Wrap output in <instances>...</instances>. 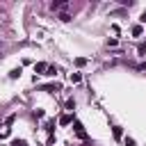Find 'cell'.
I'll use <instances>...</instances> for the list:
<instances>
[{
	"label": "cell",
	"instance_id": "1",
	"mask_svg": "<svg viewBox=\"0 0 146 146\" xmlns=\"http://www.w3.org/2000/svg\"><path fill=\"white\" fill-rule=\"evenodd\" d=\"M34 71H36V73H43V71H48V64H43V62H41V64H36V66H34Z\"/></svg>",
	"mask_w": 146,
	"mask_h": 146
},
{
	"label": "cell",
	"instance_id": "2",
	"mask_svg": "<svg viewBox=\"0 0 146 146\" xmlns=\"http://www.w3.org/2000/svg\"><path fill=\"white\" fill-rule=\"evenodd\" d=\"M71 121H73V119H71V116H68V114H64V116H62V119H59V123H62V125H68V123H71Z\"/></svg>",
	"mask_w": 146,
	"mask_h": 146
},
{
	"label": "cell",
	"instance_id": "3",
	"mask_svg": "<svg viewBox=\"0 0 146 146\" xmlns=\"http://www.w3.org/2000/svg\"><path fill=\"white\" fill-rule=\"evenodd\" d=\"M62 7H66V2H52V5H50L52 11H55V9H62Z\"/></svg>",
	"mask_w": 146,
	"mask_h": 146
},
{
	"label": "cell",
	"instance_id": "4",
	"mask_svg": "<svg viewBox=\"0 0 146 146\" xmlns=\"http://www.w3.org/2000/svg\"><path fill=\"white\" fill-rule=\"evenodd\" d=\"M141 32H144V27H141V25H135V27H132V34H135V36H139Z\"/></svg>",
	"mask_w": 146,
	"mask_h": 146
},
{
	"label": "cell",
	"instance_id": "5",
	"mask_svg": "<svg viewBox=\"0 0 146 146\" xmlns=\"http://www.w3.org/2000/svg\"><path fill=\"white\" fill-rule=\"evenodd\" d=\"M75 132H78L80 137H84V130H82V125H80V123H75Z\"/></svg>",
	"mask_w": 146,
	"mask_h": 146
},
{
	"label": "cell",
	"instance_id": "6",
	"mask_svg": "<svg viewBox=\"0 0 146 146\" xmlns=\"http://www.w3.org/2000/svg\"><path fill=\"white\" fill-rule=\"evenodd\" d=\"M75 64H78V66H84V64H87V59H84V57H78V59H75Z\"/></svg>",
	"mask_w": 146,
	"mask_h": 146
},
{
	"label": "cell",
	"instance_id": "7",
	"mask_svg": "<svg viewBox=\"0 0 146 146\" xmlns=\"http://www.w3.org/2000/svg\"><path fill=\"white\" fill-rule=\"evenodd\" d=\"M59 18H62V21H71V16H68L66 11H62V14H59Z\"/></svg>",
	"mask_w": 146,
	"mask_h": 146
},
{
	"label": "cell",
	"instance_id": "8",
	"mask_svg": "<svg viewBox=\"0 0 146 146\" xmlns=\"http://www.w3.org/2000/svg\"><path fill=\"white\" fill-rule=\"evenodd\" d=\"M55 73H57V68H55V66H48V73H46V75H55Z\"/></svg>",
	"mask_w": 146,
	"mask_h": 146
},
{
	"label": "cell",
	"instance_id": "9",
	"mask_svg": "<svg viewBox=\"0 0 146 146\" xmlns=\"http://www.w3.org/2000/svg\"><path fill=\"white\" fill-rule=\"evenodd\" d=\"M9 75H11V78H18V75H21V68H14V71H11Z\"/></svg>",
	"mask_w": 146,
	"mask_h": 146
},
{
	"label": "cell",
	"instance_id": "10",
	"mask_svg": "<svg viewBox=\"0 0 146 146\" xmlns=\"http://www.w3.org/2000/svg\"><path fill=\"white\" fill-rule=\"evenodd\" d=\"M71 82H80V73H73L71 75Z\"/></svg>",
	"mask_w": 146,
	"mask_h": 146
},
{
	"label": "cell",
	"instance_id": "11",
	"mask_svg": "<svg viewBox=\"0 0 146 146\" xmlns=\"http://www.w3.org/2000/svg\"><path fill=\"white\" fill-rule=\"evenodd\" d=\"M125 146H135V144H132V141H130V139H128V141H125Z\"/></svg>",
	"mask_w": 146,
	"mask_h": 146
}]
</instances>
